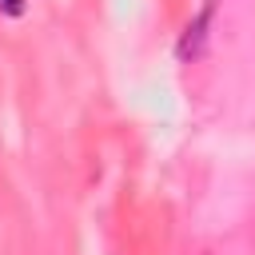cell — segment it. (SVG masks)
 <instances>
[{
    "mask_svg": "<svg viewBox=\"0 0 255 255\" xmlns=\"http://www.w3.org/2000/svg\"><path fill=\"white\" fill-rule=\"evenodd\" d=\"M0 12H8V16H24V0H0Z\"/></svg>",
    "mask_w": 255,
    "mask_h": 255,
    "instance_id": "2",
    "label": "cell"
},
{
    "mask_svg": "<svg viewBox=\"0 0 255 255\" xmlns=\"http://www.w3.org/2000/svg\"><path fill=\"white\" fill-rule=\"evenodd\" d=\"M211 12H215V0H207V4H203V12H199L191 24H187V32H183V40H179V60H191V56H199V52H203Z\"/></svg>",
    "mask_w": 255,
    "mask_h": 255,
    "instance_id": "1",
    "label": "cell"
}]
</instances>
